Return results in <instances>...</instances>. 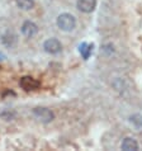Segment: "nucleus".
Listing matches in <instances>:
<instances>
[{
    "mask_svg": "<svg viewBox=\"0 0 142 151\" xmlns=\"http://www.w3.org/2000/svg\"><path fill=\"white\" fill-rule=\"evenodd\" d=\"M32 113H33V116H34V118L37 121H39L41 123H49L55 119L53 112L46 107H37L32 111Z\"/></svg>",
    "mask_w": 142,
    "mask_h": 151,
    "instance_id": "f03ea898",
    "label": "nucleus"
},
{
    "mask_svg": "<svg viewBox=\"0 0 142 151\" xmlns=\"http://www.w3.org/2000/svg\"><path fill=\"white\" fill-rule=\"evenodd\" d=\"M120 147L124 151H137L138 150V142L133 137H126V138H123Z\"/></svg>",
    "mask_w": 142,
    "mask_h": 151,
    "instance_id": "0eeeda50",
    "label": "nucleus"
},
{
    "mask_svg": "<svg viewBox=\"0 0 142 151\" xmlns=\"http://www.w3.org/2000/svg\"><path fill=\"white\" fill-rule=\"evenodd\" d=\"M56 24L60 31L62 32H71L76 28V18L70 13H61L57 17Z\"/></svg>",
    "mask_w": 142,
    "mask_h": 151,
    "instance_id": "f257e3e1",
    "label": "nucleus"
},
{
    "mask_svg": "<svg viewBox=\"0 0 142 151\" xmlns=\"http://www.w3.org/2000/svg\"><path fill=\"white\" fill-rule=\"evenodd\" d=\"M43 50L49 55H57L62 51V45L57 38H48L44 41Z\"/></svg>",
    "mask_w": 142,
    "mask_h": 151,
    "instance_id": "7ed1b4c3",
    "label": "nucleus"
},
{
    "mask_svg": "<svg viewBox=\"0 0 142 151\" xmlns=\"http://www.w3.org/2000/svg\"><path fill=\"white\" fill-rule=\"evenodd\" d=\"M129 122H131L136 128L142 127V116L141 114H133L129 117Z\"/></svg>",
    "mask_w": 142,
    "mask_h": 151,
    "instance_id": "f8f14e48",
    "label": "nucleus"
},
{
    "mask_svg": "<svg viewBox=\"0 0 142 151\" xmlns=\"http://www.w3.org/2000/svg\"><path fill=\"white\" fill-rule=\"evenodd\" d=\"M79 51H80L81 53V56L84 57V60H87L90 56V53L91 51H93V45H89V43H81L80 45V47H79Z\"/></svg>",
    "mask_w": 142,
    "mask_h": 151,
    "instance_id": "9b49d317",
    "label": "nucleus"
},
{
    "mask_svg": "<svg viewBox=\"0 0 142 151\" xmlns=\"http://www.w3.org/2000/svg\"><path fill=\"white\" fill-rule=\"evenodd\" d=\"M76 8L81 13H85V14L93 13L95 8H97V0H77Z\"/></svg>",
    "mask_w": 142,
    "mask_h": 151,
    "instance_id": "39448f33",
    "label": "nucleus"
},
{
    "mask_svg": "<svg viewBox=\"0 0 142 151\" xmlns=\"http://www.w3.org/2000/svg\"><path fill=\"white\" fill-rule=\"evenodd\" d=\"M1 42H3V45L5 46V47L11 48V47H14V46L16 45V36L14 35L13 32H8V33H5V35H3Z\"/></svg>",
    "mask_w": 142,
    "mask_h": 151,
    "instance_id": "6e6552de",
    "label": "nucleus"
},
{
    "mask_svg": "<svg viewBox=\"0 0 142 151\" xmlns=\"http://www.w3.org/2000/svg\"><path fill=\"white\" fill-rule=\"evenodd\" d=\"M20 31H22V35L24 37H27V38H33V37L38 33V26H37L34 22H32V20H26V22L22 24Z\"/></svg>",
    "mask_w": 142,
    "mask_h": 151,
    "instance_id": "20e7f679",
    "label": "nucleus"
},
{
    "mask_svg": "<svg viewBox=\"0 0 142 151\" xmlns=\"http://www.w3.org/2000/svg\"><path fill=\"white\" fill-rule=\"evenodd\" d=\"M15 4L22 10H31L34 8V0H15Z\"/></svg>",
    "mask_w": 142,
    "mask_h": 151,
    "instance_id": "9d476101",
    "label": "nucleus"
},
{
    "mask_svg": "<svg viewBox=\"0 0 142 151\" xmlns=\"http://www.w3.org/2000/svg\"><path fill=\"white\" fill-rule=\"evenodd\" d=\"M16 113L13 109H1L0 111V119L5 121V122H10V121L15 119Z\"/></svg>",
    "mask_w": 142,
    "mask_h": 151,
    "instance_id": "1a4fd4ad",
    "label": "nucleus"
},
{
    "mask_svg": "<svg viewBox=\"0 0 142 151\" xmlns=\"http://www.w3.org/2000/svg\"><path fill=\"white\" fill-rule=\"evenodd\" d=\"M19 85L22 89L29 91V90H36L37 88L39 86V83H38V80L33 79L32 76H23L19 81Z\"/></svg>",
    "mask_w": 142,
    "mask_h": 151,
    "instance_id": "423d86ee",
    "label": "nucleus"
}]
</instances>
